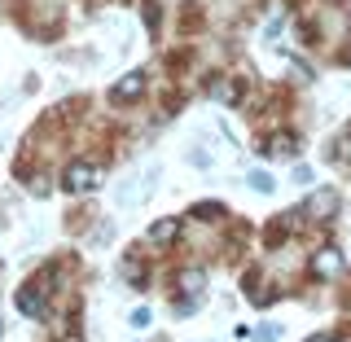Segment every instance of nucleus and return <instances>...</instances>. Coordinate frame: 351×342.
<instances>
[{"mask_svg": "<svg viewBox=\"0 0 351 342\" xmlns=\"http://www.w3.org/2000/svg\"><path fill=\"white\" fill-rule=\"evenodd\" d=\"M211 97L224 106H237L241 101V84L237 80H211Z\"/></svg>", "mask_w": 351, "mask_h": 342, "instance_id": "0eeeda50", "label": "nucleus"}, {"mask_svg": "<svg viewBox=\"0 0 351 342\" xmlns=\"http://www.w3.org/2000/svg\"><path fill=\"white\" fill-rule=\"evenodd\" d=\"M176 233H180V219H158V224H149V241H158V246L176 241Z\"/></svg>", "mask_w": 351, "mask_h": 342, "instance_id": "6e6552de", "label": "nucleus"}, {"mask_svg": "<svg viewBox=\"0 0 351 342\" xmlns=\"http://www.w3.org/2000/svg\"><path fill=\"white\" fill-rule=\"evenodd\" d=\"M338 342H351V338H338Z\"/></svg>", "mask_w": 351, "mask_h": 342, "instance_id": "6ab92c4d", "label": "nucleus"}, {"mask_svg": "<svg viewBox=\"0 0 351 342\" xmlns=\"http://www.w3.org/2000/svg\"><path fill=\"white\" fill-rule=\"evenodd\" d=\"M18 307L27 316H44V299H40V290H22L18 294Z\"/></svg>", "mask_w": 351, "mask_h": 342, "instance_id": "9d476101", "label": "nucleus"}, {"mask_svg": "<svg viewBox=\"0 0 351 342\" xmlns=\"http://www.w3.org/2000/svg\"><path fill=\"white\" fill-rule=\"evenodd\" d=\"M307 268H312L316 281H334L338 272H343V255L325 246V250H316V255H312V263H307Z\"/></svg>", "mask_w": 351, "mask_h": 342, "instance_id": "7ed1b4c3", "label": "nucleus"}, {"mask_svg": "<svg viewBox=\"0 0 351 342\" xmlns=\"http://www.w3.org/2000/svg\"><path fill=\"white\" fill-rule=\"evenodd\" d=\"M141 93H145V75H141V71H132L128 80H119L114 88H110V97H114V101H136Z\"/></svg>", "mask_w": 351, "mask_h": 342, "instance_id": "423d86ee", "label": "nucleus"}, {"mask_svg": "<svg viewBox=\"0 0 351 342\" xmlns=\"http://www.w3.org/2000/svg\"><path fill=\"white\" fill-rule=\"evenodd\" d=\"M334 162H351V132H343L334 141Z\"/></svg>", "mask_w": 351, "mask_h": 342, "instance_id": "ddd939ff", "label": "nucleus"}, {"mask_svg": "<svg viewBox=\"0 0 351 342\" xmlns=\"http://www.w3.org/2000/svg\"><path fill=\"white\" fill-rule=\"evenodd\" d=\"M307 342H334V338H329V334H316V338H307Z\"/></svg>", "mask_w": 351, "mask_h": 342, "instance_id": "a211bd4d", "label": "nucleus"}, {"mask_svg": "<svg viewBox=\"0 0 351 342\" xmlns=\"http://www.w3.org/2000/svg\"><path fill=\"white\" fill-rule=\"evenodd\" d=\"M334 211H338V193L334 189H316L312 197H307V215L312 219H329Z\"/></svg>", "mask_w": 351, "mask_h": 342, "instance_id": "39448f33", "label": "nucleus"}, {"mask_svg": "<svg viewBox=\"0 0 351 342\" xmlns=\"http://www.w3.org/2000/svg\"><path fill=\"white\" fill-rule=\"evenodd\" d=\"M154 184H158V167H145L141 171V184H123V189H119V202L123 206H136V202H145V197L154 193Z\"/></svg>", "mask_w": 351, "mask_h": 342, "instance_id": "f03ea898", "label": "nucleus"}, {"mask_svg": "<svg viewBox=\"0 0 351 342\" xmlns=\"http://www.w3.org/2000/svg\"><path fill=\"white\" fill-rule=\"evenodd\" d=\"M259 338H263V342H272V338H281V329H277V325H263V329H259Z\"/></svg>", "mask_w": 351, "mask_h": 342, "instance_id": "f3484780", "label": "nucleus"}, {"mask_svg": "<svg viewBox=\"0 0 351 342\" xmlns=\"http://www.w3.org/2000/svg\"><path fill=\"white\" fill-rule=\"evenodd\" d=\"M268 145H272V154H277V158H290V154L299 149V141H294V132H277Z\"/></svg>", "mask_w": 351, "mask_h": 342, "instance_id": "1a4fd4ad", "label": "nucleus"}, {"mask_svg": "<svg viewBox=\"0 0 351 342\" xmlns=\"http://www.w3.org/2000/svg\"><path fill=\"white\" fill-rule=\"evenodd\" d=\"M246 180H250V189H255V193H272V189H277V180H272L268 171H250Z\"/></svg>", "mask_w": 351, "mask_h": 342, "instance_id": "9b49d317", "label": "nucleus"}, {"mask_svg": "<svg viewBox=\"0 0 351 342\" xmlns=\"http://www.w3.org/2000/svg\"><path fill=\"white\" fill-rule=\"evenodd\" d=\"M123 277H128L132 285H136V290H145V268H141L136 259H128V263H123Z\"/></svg>", "mask_w": 351, "mask_h": 342, "instance_id": "f8f14e48", "label": "nucleus"}, {"mask_svg": "<svg viewBox=\"0 0 351 342\" xmlns=\"http://www.w3.org/2000/svg\"><path fill=\"white\" fill-rule=\"evenodd\" d=\"M180 290L189 294V299L180 303V312H193V307H197L193 299H202V290H206V272H193V268H189V272H180Z\"/></svg>", "mask_w": 351, "mask_h": 342, "instance_id": "20e7f679", "label": "nucleus"}, {"mask_svg": "<svg viewBox=\"0 0 351 342\" xmlns=\"http://www.w3.org/2000/svg\"><path fill=\"white\" fill-rule=\"evenodd\" d=\"M189 162H197V167H211V154H206V149H193Z\"/></svg>", "mask_w": 351, "mask_h": 342, "instance_id": "dca6fc26", "label": "nucleus"}, {"mask_svg": "<svg viewBox=\"0 0 351 342\" xmlns=\"http://www.w3.org/2000/svg\"><path fill=\"white\" fill-rule=\"evenodd\" d=\"M62 189L66 193H88V189H97V167L93 162H71L62 175Z\"/></svg>", "mask_w": 351, "mask_h": 342, "instance_id": "f257e3e1", "label": "nucleus"}, {"mask_svg": "<svg viewBox=\"0 0 351 342\" xmlns=\"http://www.w3.org/2000/svg\"><path fill=\"white\" fill-rule=\"evenodd\" d=\"M132 329H149V312H145V307H136V312H132Z\"/></svg>", "mask_w": 351, "mask_h": 342, "instance_id": "2eb2a0df", "label": "nucleus"}, {"mask_svg": "<svg viewBox=\"0 0 351 342\" xmlns=\"http://www.w3.org/2000/svg\"><path fill=\"white\" fill-rule=\"evenodd\" d=\"M193 215H202V219H219V215H224V206H215V202H202Z\"/></svg>", "mask_w": 351, "mask_h": 342, "instance_id": "4468645a", "label": "nucleus"}]
</instances>
